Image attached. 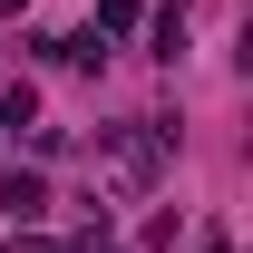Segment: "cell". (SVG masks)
Returning a JSON list of instances; mask_svg holds the SVG:
<instances>
[{
	"label": "cell",
	"mask_w": 253,
	"mask_h": 253,
	"mask_svg": "<svg viewBox=\"0 0 253 253\" xmlns=\"http://www.w3.org/2000/svg\"><path fill=\"white\" fill-rule=\"evenodd\" d=\"M0 214H10V224H39V214H49V185H39L30 166H10V175H0Z\"/></svg>",
	"instance_id": "1"
},
{
	"label": "cell",
	"mask_w": 253,
	"mask_h": 253,
	"mask_svg": "<svg viewBox=\"0 0 253 253\" xmlns=\"http://www.w3.org/2000/svg\"><path fill=\"white\" fill-rule=\"evenodd\" d=\"M0 10H20V0H0Z\"/></svg>",
	"instance_id": "2"
},
{
	"label": "cell",
	"mask_w": 253,
	"mask_h": 253,
	"mask_svg": "<svg viewBox=\"0 0 253 253\" xmlns=\"http://www.w3.org/2000/svg\"><path fill=\"white\" fill-rule=\"evenodd\" d=\"M214 253H224V244H214Z\"/></svg>",
	"instance_id": "3"
}]
</instances>
